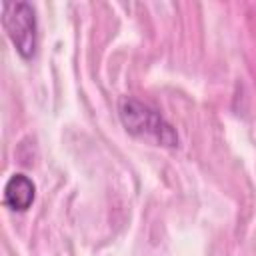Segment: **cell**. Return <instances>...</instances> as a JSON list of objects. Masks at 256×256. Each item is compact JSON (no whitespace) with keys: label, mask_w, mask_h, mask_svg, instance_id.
<instances>
[{"label":"cell","mask_w":256,"mask_h":256,"mask_svg":"<svg viewBox=\"0 0 256 256\" xmlns=\"http://www.w3.org/2000/svg\"><path fill=\"white\" fill-rule=\"evenodd\" d=\"M118 114L124 124V128L138 138L150 140L158 146L174 148L178 146V134L174 126L152 106L132 98V96H122L118 102Z\"/></svg>","instance_id":"cell-1"},{"label":"cell","mask_w":256,"mask_h":256,"mask_svg":"<svg viewBox=\"0 0 256 256\" xmlns=\"http://www.w3.org/2000/svg\"><path fill=\"white\" fill-rule=\"evenodd\" d=\"M2 26L22 58H32L36 52V12L28 2H4Z\"/></svg>","instance_id":"cell-2"},{"label":"cell","mask_w":256,"mask_h":256,"mask_svg":"<svg viewBox=\"0 0 256 256\" xmlns=\"http://www.w3.org/2000/svg\"><path fill=\"white\" fill-rule=\"evenodd\" d=\"M34 194H36V186L34 182L22 174V172H16L8 178L6 186H4V204L10 208V210H18V212H24L30 208V204L34 202Z\"/></svg>","instance_id":"cell-3"}]
</instances>
